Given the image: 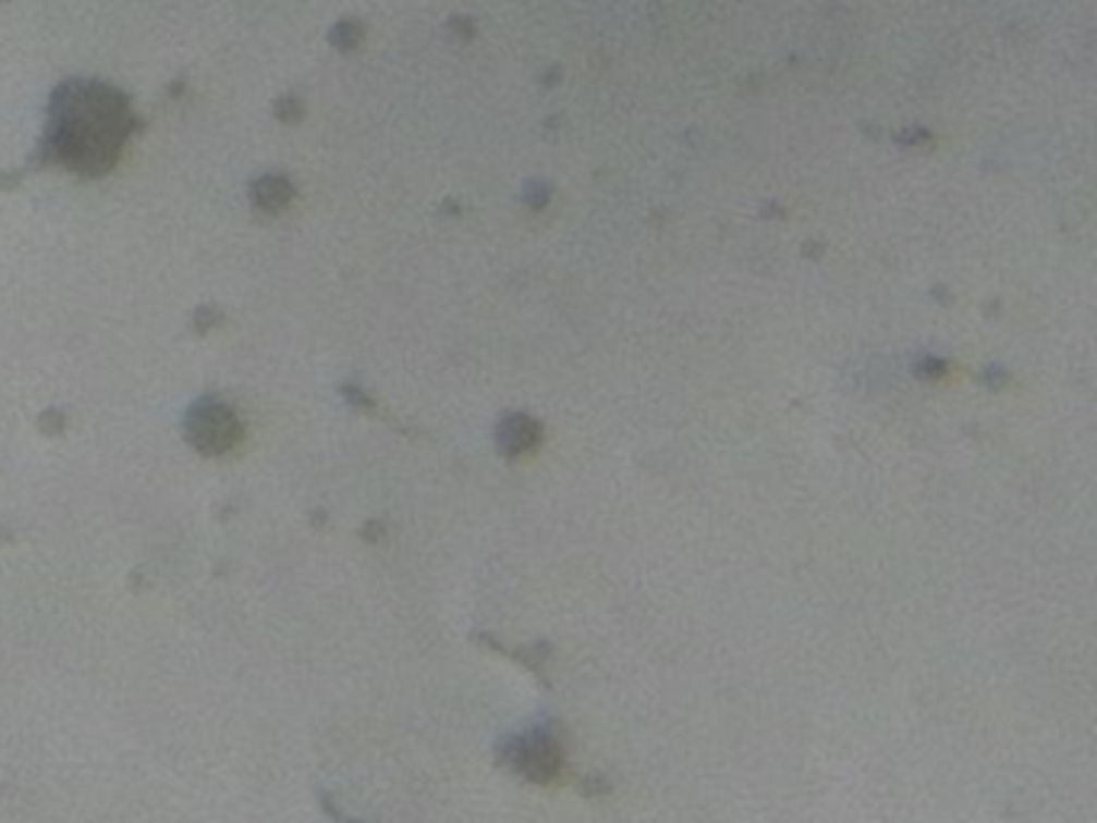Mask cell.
<instances>
[{
  "label": "cell",
  "mask_w": 1097,
  "mask_h": 823,
  "mask_svg": "<svg viewBox=\"0 0 1097 823\" xmlns=\"http://www.w3.org/2000/svg\"><path fill=\"white\" fill-rule=\"evenodd\" d=\"M126 136V107L97 84L69 87L56 103V145L77 171H100Z\"/></svg>",
  "instance_id": "6da1fadb"
},
{
  "label": "cell",
  "mask_w": 1097,
  "mask_h": 823,
  "mask_svg": "<svg viewBox=\"0 0 1097 823\" xmlns=\"http://www.w3.org/2000/svg\"><path fill=\"white\" fill-rule=\"evenodd\" d=\"M191 431H194V441H200L206 451H222L235 441V421L232 415L226 409H200L194 415L191 421Z\"/></svg>",
  "instance_id": "3957f363"
},
{
  "label": "cell",
  "mask_w": 1097,
  "mask_h": 823,
  "mask_svg": "<svg viewBox=\"0 0 1097 823\" xmlns=\"http://www.w3.org/2000/svg\"><path fill=\"white\" fill-rule=\"evenodd\" d=\"M535 441H538V425L525 415H512L499 428V447L505 454H522V451L535 447Z\"/></svg>",
  "instance_id": "277c9868"
},
{
  "label": "cell",
  "mask_w": 1097,
  "mask_h": 823,
  "mask_svg": "<svg viewBox=\"0 0 1097 823\" xmlns=\"http://www.w3.org/2000/svg\"><path fill=\"white\" fill-rule=\"evenodd\" d=\"M505 762L535 782H548L560 769V747L550 734L535 730L505 744Z\"/></svg>",
  "instance_id": "7a4b0ae2"
}]
</instances>
